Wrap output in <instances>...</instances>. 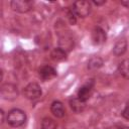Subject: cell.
I'll list each match as a JSON object with an SVG mask.
<instances>
[{
  "label": "cell",
  "mask_w": 129,
  "mask_h": 129,
  "mask_svg": "<svg viewBox=\"0 0 129 129\" xmlns=\"http://www.w3.org/2000/svg\"><path fill=\"white\" fill-rule=\"evenodd\" d=\"M6 120H7L8 124L11 125L12 127H19L25 123L26 114L24 111H22L20 109H12L8 112Z\"/></svg>",
  "instance_id": "cell-1"
},
{
  "label": "cell",
  "mask_w": 129,
  "mask_h": 129,
  "mask_svg": "<svg viewBox=\"0 0 129 129\" xmlns=\"http://www.w3.org/2000/svg\"><path fill=\"white\" fill-rule=\"evenodd\" d=\"M1 98L7 101H13L18 97V89L14 84H3L0 89Z\"/></svg>",
  "instance_id": "cell-2"
},
{
  "label": "cell",
  "mask_w": 129,
  "mask_h": 129,
  "mask_svg": "<svg viewBox=\"0 0 129 129\" xmlns=\"http://www.w3.org/2000/svg\"><path fill=\"white\" fill-rule=\"evenodd\" d=\"M72 9L77 16L86 17L91 12V3L86 0H79L74 2Z\"/></svg>",
  "instance_id": "cell-3"
},
{
  "label": "cell",
  "mask_w": 129,
  "mask_h": 129,
  "mask_svg": "<svg viewBox=\"0 0 129 129\" xmlns=\"http://www.w3.org/2000/svg\"><path fill=\"white\" fill-rule=\"evenodd\" d=\"M24 97L28 100H35L41 96V88L37 83H29L23 89Z\"/></svg>",
  "instance_id": "cell-4"
},
{
  "label": "cell",
  "mask_w": 129,
  "mask_h": 129,
  "mask_svg": "<svg viewBox=\"0 0 129 129\" xmlns=\"http://www.w3.org/2000/svg\"><path fill=\"white\" fill-rule=\"evenodd\" d=\"M10 6L14 11L19 13H26L32 9L33 2L30 0H13L10 2Z\"/></svg>",
  "instance_id": "cell-5"
},
{
  "label": "cell",
  "mask_w": 129,
  "mask_h": 129,
  "mask_svg": "<svg viewBox=\"0 0 129 129\" xmlns=\"http://www.w3.org/2000/svg\"><path fill=\"white\" fill-rule=\"evenodd\" d=\"M39 78L43 81H49L56 77V71L50 66H43L38 71Z\"/></svg>",
  "instance_id": "cell-6"
},
{
  "label": "cell",
  "mask_w": 129,
  "mask_h": 129,
  "mask_svg": "<svg viewBox=\"0 0 129 129\" xmlns=\"http://www.w3.org/2000/svg\"><path fill=\"white\" fill-rule=\"evenodd\" d=\"M92 91H93V82H90L80 88V90L78 92V98L81 99L82 101L86 102L92 96Z\"/></svg>",
  "instance_id": "cell-7"
},
{
  "label": "cell",
  "mask_w": 129,
  "mask_h": 129,
  "mask_svg": "<svg viewBox=\"0 0 129 129\" xmlns=\"http://www.w3.org/2000/svg\"><path fill=\"white\" fill-rule=\"evenodd\" d=\"M92 39L96 44H102L106 41V32L101 27H95L92 32Z\"/></svg>",
  "instance_id": "cell-8"
},
{
  "label": "cell",
  "mask_w": 129,
  "mask_h": 129,
  "mask_svg": "<svg viewBox=\"0 0 129 129\" xmlns=\"http://www.w3.org/2000/svg\"><path fill=\"white\" fill-rule=\"evenodd\" d=\"M50 111L52 113L53 116H55L56 118H62L64 116V107L62 105L61 102L59 101H54L52 102L51 106H50Z\"/></svg>",
  "instance_id": "cell-9"
},
{
  "label": "cell",
  "mask_w": 129,
  "mask_h": 129,
  "mask_svg": "<svg viewBox=\"0 0 129 129\" xmlns=\"http://www.w3.org/2000/svg\"><path fill=\"white\" fill-rule=\"evenodd\" d=\"M70 106L72 108V110L76 113H81L84 111L85 107H86V102L82 101L79 98H72L70 100Z\"/></svg>",
  "instance_id": "cell-10"
},
{
  "label": "cell",
  "mask_w": 129,
  "mask_h": 129,
  "mask_svg": "<svg viewBox=\"0 0 129 129\" xmlns=\"http://www.w3.org/2000/svg\"><path fill=\"white\" fill-rule=\"evenodd\" d=\"M126 48H127V41L124 38H122V39H119L115 43L113 47V52L115 55L119 56V55H122L126 51Z\"/></svg>",
  "instance_id": "cell-11"
},
{
  "label": "cell",
  "mask_w": 129,
  "mask_h": 129,
  "mask_svg": "<svg viewBox=\"0 0 129 129\" xmlns=\"http://www.w3.org/2000/svg\"><path fill=\"white\" fill-rule=\"evenodd\" d=\"M50 56L55 61H61V60H64L67 58V52H66L64 49H62L60 47H57V48H54L51 51Z\"/></svg>",
  "instance_id": "cell-12"
},
{
  "label": "cell",
  "mask_w": 129,
  "mask_h": 129,
  "mask_svg": "<svg viewBox=\"0 0 129 129\" xmlns=\"http://www.w3.org/2000/svg\"><path fill=\"white\" fill-rule=\"evenodd\" d=\"M118 70H119L120 75L123 78L129 80V58H126V59L122 60L119 64Z\"/></svg>",
  "instance_id": "cell-13"
},
{
  "label": "cell",
  "mask_w": 129,
  "mask_h": 129,
  "mask_svg": "<svg viewBox=\"0 0 129 129\" xmlns=\"http://www.w3.org/2000/svg\"><path fill=\"white\" fill-rule=\"evenodd\" d=\"M103 66V59L99 56L92 57L88 62V69L89 70H98Z\"/></svg>",
  "instance_id": "cell-14"
},
{
  "label": "cell",
  "mask_w": 129,
  "mask_h": 129,
  "mask_svg": "<svg viewBox=\"0 0 129 129\" xmlns=\"http://www.w3.org/2000/svg\"><path fill=\"white\" fill-rule=\"evenodd\" d=\"M56 122L51 118H43L41 121V129H56Z\"/></svg>",
  "instance_id": "cell-15"
},
{
  "label": "cell",
  "mask_w": 129,
  "mask_h": 129,
  "mask_svg": "<svg viewBox=\"0 0 129 129\" xmlns=\"http://www.w3.org/2000/svg\"><path fill=\"white\" fill-rule=\"evenodd\" d=\"M122 116H123V118H125L126 120L129 121V102L126 104L124 110L122 111Z\"/></svg>",
  "instance_id": "cell-16"
},
{
  "label": "cell",
  "mask_w": 129,
  "mask_h": 129,
  "mask_svg": "<svg viewBox=\"0 0 129 129\" xmlns=\"http://www.w3.org/2000/svg\"><path fill=\"white\" fill-rule=\"evenodd\" d=\"M68 16H69V19H70V22L72 23V24H75L76 23V21H77V19H76V14H75V12L73 11V9L68 13Z\"/></svg>",
  "instance_id": "cell-17"
},
{
  "label": "cell",
  "mask_w": 129,
  "mask_h": 129,
  "mask_svg": "<svg viewBox=\"0 0 129 129\" xmlns=\"http://www.w3.org/2000/svg\"><path fill=\"white\" fill-rule=\"evenodd\" d=\"M106 129H125V128L122 127V126H120V125H112V126L107 127Z\"/></svg>",
  "instance_id": "cell-18"
},
{
  "label": "cell",
  "mask_w": 129,
  "mask_h": 129,
  "mask_svg": "<svg viewBox=\"0 0 129 129\" xmlns=\"http://www.w3.org/2000/svg\"><path fill=\"white\" fill-rule=\"evenodd\" d=\"M121 4L126 6L127 8H129V1H121Z\"/></svg>",
  "instance_id": "cell-19"
},
{
  "label": "cell",
  "mask_w": 129,
  "mask_h": 129,
  "mask_svg": "<svg viewBox=\"0 0 129 129\" xmlns=\"http://www.w3.org/2000/svg\"><path fill=\"white\" fill-rule=\"evenodd\" d=\"M93 3H94L95 5H102V4L105 3V1H102V2H99V1H93Z\"/></svg>",
  "instance_id": "cell-20"
}]
</instances>
